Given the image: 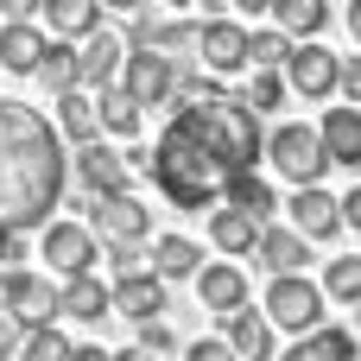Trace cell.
Wrapping results in <instances>:
<instances>
[{
	"label": "cell",
	"instance_id": "cell-1",
	"mask_svg": "<svg viewBox=\"0 0 361 361\" xmlns=\"http://www.w3.org/2000/svg\"><path fill=\"white\" fill-rule=\"evenodd\" d=\"M254 159H267V133L247 95H178L165 133L152 140L146 178L171 209H209L254 171Z\"/></svg>",
	"mask_w": 361,
	"mask_h": 361
},
{
	"label": "cell",
	"instance_id": "cell-2",
	"mask_svg": "<svg viewBox=\"0 0 361 361\" xmlns=\"http://www.w3.org/2000/svg\"><path fill=\"white\" fill-rule=\"evenodd\" d=\"M70 178V152L57 121H44L32 102L0 95V222L19 228H44L57 197Z\"/></svg>",
	"mask_w": 361,
	"mask_h": 361
},
{
	"label": "cell",
	"instance_id": "cell-3",
	"mask_svg": "<svg viewBox=\"0 0 361 361\" xmlns=\"http://www.w3.org/2000/svg\"><path fill=\"white\" fill-rule=\"evenodd\" d=\"M324 305H330V292H324V279H311V273H273V286H267V298H260V311H267L273 330H286V336H305L311 324H324Z\"/></svg>",
	"mask_w": 361,
	"mask_h": 361
},
{
	"label": "cell",
	"instance_id": "cell-4",
	"mask_svg": "<svg viewBox=\"0 0 361 361\" xmlns=\"http://www.w3.org/2000/svg\"><path fill=\"white\" fill-rule=\"evenodd\" d=\"M267 165L286 178V184H317L330 171V152H324V133L311 121H286L267 133Z\"/></svg>",
	"mask_w": 361,
	"mask_h": 361
},
{
	"label": "cell",
	"instance_id": "cell-5",
	"mask_svg": "<svg viewBox=\"0 0 361 361\" xmlns=\"http://www.w3.org/2000/svg\"><path fill=\"white\" fill-rule=\"evenodd\" d=\"M121 82L133 89V102H140V108H165V102H178V89H184V63H178V51H159V44H127Z\"/></svg>",
	"mask_w": 361,
	"mask_h": 361
},
{
	"label": "cell",
	"instance_id": "cell-6",
	"mask_svg": "<svg viewBox=\"0 0 361 361\" xmlns=\"http://www.w3.org/2000/svg\"><path fill=\"white\" fill-rule=\"evenodd\" d=\"M286 82H292V95H305V102H330V95L343 89V57H336L330 44H317V38H292Z\"/></svg>",
	"mask_w": 361,
	"mask_h": 361
},
{
	"label": "cell",
	"instance_id": "cell-7",
	"mask_svg": "<svg viewBox=\"0 0 361 361\" xmlns=\"http://www.w3.org/2000/svg\"><path fill=\"white\" fill-rule=\"evenodd\" d=\"M89 228L102 235V241H146V228H152V209L127 190V184H114V190H89Z\"/></svg>",
	"mask_w": 361,
	"mask_h": 361
},
{
	"label": "cell",
	"instance_id": "cell-8",
	"mask_svg": "<svg viewBox=\"0 0 361 361\" xmlns=\"http://www.w3.org/2000/svg\"><path fill=\"white\" fill-rule=\"evenodd\" d=\"M197 57L216 76H247L254 70V32L241 19H203L197 25Z\"/></svg>",
	"mask_w": 361,
	"mask_h": 361
},
{
	"label": "cell",
	"instance_id": "cell-9",
	"mask_svg": "<svg viewBox=\"0 0 361 361\" xmlns=\"http://www.w3.org/2000/svg\"><path fill=\"white\" fill-rule=\"evenodd\" d=\"M38 260L57 273V279H70V273H89L102 254H95V228L89 222H44L38 228Z\"/></svg>",
	"mask_w": 361,
	"mask_h": 361
},
{
	"label": "cell",
	"instance_id": "cell-10",
	"mask_svg": "<svg viewBox=\"0 0 361 361\" xmlns=\"http://www.w3.org/2000/svg\"><path fill=\"white\" fill-rule=\"evenodd\" d=\"M0 305L32 330V324H51V317H63V305H57V286L44 279V273H0Z\"/></svg>",
	"mask_w": 361,
	"mask_h": 361
},
{
	"label": "cell",
	"instance_id": "cell-11",
	"mask_svg": "<svg viewBox=\"0 0 361 361\" xmlns=\"http://www.w3.org/2000/svg\"><path fill=\"white\" fill-rule=\"evenodd\" d=\"M121 63H127V32L95 25L89 38H76V76H82V89H108V82H121Z\"/></svg>",
	"mask_w": 361,
	"mask_h": 361
},
{
	"label": "cell",
	"instance_id": "cell-12",
	"mask_svg": "<svg viewBox=\"0 0 361 361\" xmlns=\"http://www.w3.org/2000/svg\"><path fill=\"white\" fill-rule=\"evenodd\" d=\"M292 228H305L311 241H330L343 228V197H330L324 184H292V203H286Z\"/></svg>",
	"mask_w": 361,
	"mask_h": 361
},
{
	"label": "cell",
	"instance_id": "cell-13",
	"mask_svg": "<svg viewBox=\"0 0 361 361\" xmlns=\"http://www.w3.org/2000/svg\"><path fill=\"white\" fill-rule=\"evenodd\" d=\"M165 273H146V267H133V273H121L114 279V317H127V324H146V317H159L165 311Z\"/></svg>",
	"mask_w": 361,
	"mask_h": 361
},
{
	"label": "cell",
	"instance_id": "cell-14",
	"mask_svg": "<svg viewBox=\"0 0 361 361\" xmlns=\"http://www.w3.org/2000/svg\"><path fill=\"white\" fill-rule=\"evenodd\" d=\"M70 171L82 178V190H114V184H127L133 165H127V152H114V146L95 133V140H82V146L70 152Z\"/></svg>",
	"mask_w": 361,
	"mask_h": 361
},
{
	"label": "cell",
	"instance_id": "cell-15",
	"mask_svg": "<svg viewBox=\"0 0 361 361\" xmlns=\"http://www.w3.org/2000/svg\"><path fill=\"white\" fill-rule=\"evenodd\" d=\"M57 305H63L70 324H102V317H114V286H102L95 267H89V273H70V279L57 286Z\"/></svg>",
	"mask_w": 361,
	"mask_h": 361
},
{
	"label": "cell",
	"instance_id": "cell-16",
	"mask_svg": "<svg viewBox=\"0 0 361 361\" xmlns=\"http://www.w3.org/2000/svg\"><path fill=\"white\" fill-rule=\"evenodd\" d=\"M197 25H203V19H165V13H146V6H133L127 44H159V51H197Z\"/></svg>",
	"mask_w": 361,
	"mask_h": 361
},
{
	"label": "cell",
	"instance_id": "cell-17",
	"mask_svg": "<svg viewBox=\"0 0 361 361\" xmlns=\"http://www.w3.org/2000/svg\"><path fill=\"white\" fill-rule=\"evenodd\" d=\"M51 108H57L51 121H57V133H63L70 146H82V140H95V133H102L95 89H82V82H76V89H57V95H51Z\"/></svg>",
	"mask_w": 361,
	"mask_h": 361
},
{
	"label": "cell",
	"instance_id": "cell-18",
	"mask_svg": "<svg viewBox=\"0 0 361 361\" xmlns=\"http://www.w3.org/2000/svg\"><path fill=\"white\" fill-rule=\"evenodd\" d=\"M317 133H324L330 165H349V171H361V102H349V108H324Z\"/></svg>",
	"mask_w": 361,
	"mask_h": 361
},
{
	"label": "cell",
	"instance_id": "cell-19",
	"mask_svg": "<svg viewBox=\"0 0 361 361\" xmlns=\"http://www.w3.org/2000/svg\"><path fill=\"white\" fill-rule=\"evenodd\" d=\"M254 254H260V267H267V273H305V260H311V235H305V228H292V222H286V228H279V222H267Z\"/></svg>",
	"mask_w": 361,
	"mask_h": 361
},
{
	"label": "cell",
	"instance_id": "cell-20",
	"mask_svg": "<svg viewBox=\"0 0 361 361\" xmlns=\"http://www.w3.org/2000/svg\"><path fill=\"white\" fill-rule=\"evenodd\" d=\"M197 298H203V311L228 317V311H241V305H247V273H241L235 260H216V267H203V273H197Z\"/></svg>",
	"mask_w": 361,
	"mask_h": 361
},
{
	"label": "cell",
	"instance_id": "cell-21",
	"mask_svg": "<svg viewBox=\"0 0 361 361\" xmlns=\"http://www.w3.org/2000/svg\"><path fill=\"white\" fill-rule=\"evenodd\" d=\"M44 44H51V38H44L32 19H6V25H0V70H13V76H38Z\"/></svg>",
	"mask_w": 361,
	"mask_h": 361
},
{
	"label": "cell",
	"instance_id": "cell-22",
	"mask_svg": "<svg viewBox=\"0 0 361 361\" xmlns=\"http://www.w3.org/2000/svg\"><path fill=\"white\" fill-rule=\"evenodd\" d=\"M260 228H267V222H260L254 209H241L235 197L209 216V241H216L222 254H254V247H260Z\"/></svg>",
	"mask_w": 361,
	"mask_h": 361
},
{
	"label": "cell",
	"instance_id": "cell-23",
	"mask_svg": "<svg viewBox=\"0 0 361 361\" xmlns=\"http://www.w3.org/2000/svg\"><path fill=\"white\" fill-rule=\"evenodd\" d=\"M222 324H228V343H235L241 361H267L273 355V317H267V311H247V305H241V311H228Z\"/></svg>",
	"mask_w": 361,
	"mask_h": 361
},
{
	"label": "cell",
	"instance_id": "cell-24",
	"mask_svg": "<svg viewBox=\"0 0 361 361\" xmlns=\"http://www.w3.org/2000/svg\"><path fill=\"white\" fill-rule=\"evenodd\" d=\"M95 108H102V133H114V140H133L140 133V102H133V89L127 82H108V89H95Z\"/></svg>",
	"mask_w": 361,
	"mask_h": 361
},
{
	"label": "cell",
	"instance_id": "cell-25",
	"mask_svg": "<svg viewBox=\"0 0 361 361\" xmlns=\"http://www.w3.org/2000/svg\"><path fill=\"white\" fill-rule=\"evenodd\" d=\"M102 0H44V25H51V38H89L95 25H102Z\"/></svg>",
	"mask_w": 361,
	"mask_h": 361
},
{
	"label": "cell",
	"instance_id": "cell-26",
	"mask_svg": "<svg viewBox=\"0 0 361 361\" xmlns=\"http://www.w3.org/2000/svg\"><path fill=\"white\" fill-rule=\"evenodd\" d=\"M146 260H152V273H165V279H197V273H203V247L184 241V235H159Z\"/></svg>",
	"mask_w": 361,
	"mask_h": 361
},
{
	"label": "cell",
	"instance_id": "cell-27",
	"mask_svg": "<svg viewBox=\"0 0 361 361\" xmlns=\"http://www.w3.org/2000/svg\"><path fill=\"white\" fill-rule=\"evenodd\" d=\"M273 25H286L292 38H317L330 25V0H273Z\"/></svg>",
	"mask_w": 361,
	"mask_h": 361
},
{
	"label": "cell",
	"instance_id": "cell-28",
	"mask_svg": "<svg viewBox=\"0 0 361 361\" xmlns=\"http://www.w3.org/2000/svg\"><path fill=\"white\" fill-rule=\"evenodd\" d=\"M324 355H355V336L330 330V324H311L305 336H292V361H324Z\"/></svg>",
	"mask_w": 361,
	"mask_h": 361
},
{
	"label": "cell",
	"instance_id": "cell-29",
	"mask_svg": "<svg viewBox=\"0 0 361 361\" xmlns=\"http://www.w3.org/2000/svg\"><path fill=\"white\" fill-rule=\"evenodd\" d=\"M38 82L57 95V89H76L82 76H76V38H51L44 44V63H38Z\"/></svg>",
	"mask_w": 361,
	"mask_h": 361
},
{
	"label": "cell",
	"instance_id": "cell-30",
	"mask_svg": "<svg viewBox=\"0 0 361 361\" xmlns=\"http://www.w3.org/2000/svg\"><path fill=\"white\" fill-rule=\"evenodd\" d=\"M241 95H247V108H254V114H267V108H279V102L292 95V82H286V70H273V63H254Z\"/></svg>",
	"mask_w": 361,
	"mask_h": 361
},
{
	"label": "cell",
	"instance_id": "cell-31",
	"mask_svg": "<svg viewBox=\"0 0 361 361\" xmlns=\"http://www.w3.org/2000/svg\"><path fill=\"white\" fill-rule=\"evenodd\" d=\"M324 292H330L336 305H361V254H336V260L324 267Z\"/></svg>",
	"mask_w": 361,
	"mask_h": 361
},
{
	"label": "cell",
	"instance_id": "cell-32",
	"mask_svg": "<svg viewBox=\"0 0 361 361\" xmlns=\"http://www.w3.org/2000/svg\"><path fill=\"white\" fill-rule=\"evenodd\" d=\"M70 349H76V343L57 330V317H51V324H32V330H25V343H19V355H25V361H63Z\"/></svg>",
	"mask_w": 361,
	"mask_h": 361
},
{
	"label": "cell",
	"instance_id": "cell-33",
	"mask_svg": "<svg viewBox=\"0 0 361 361\" xmlns=\"http://www.w3.org/2000/svg\"><path fill=\"white\" fill-rule=\"evenodd\" d=\"M228 197H235L241 209H254L260 222H273V216H279V197H273V184H267V178H254V171H247V178H235V190H228Z\"/></svg>",
	"mask_w": 361,
	"mask_h": 361
},
{
	"label": "cell",
	"instance_id": "cell-34",
	"mask_svg": "<svg viewBox=\"0 0 361 361\" xmlns=\"http://www.w3.org/2000/svg\"><path fill=\"white\" fill-rule=\"evenodd\" d=\"M286 57H292V32H286V25H267V32H254V63H273V70H286Z\"/></svg>",
	"mask_w": 361,
	"mask_h": 361
},
{
	"label": "cell",
	"instance_id": "cell-35",
	"mask_svg": "<svg viewBox=\"0 0 361 361\" xmlns=\"http://www.w3.org/2000/svg\"><path fill=\"white\" fill-rule=\"evenodd\" d=\"M133 330H140V336H133V349H140V355H178V349H184L159 317H146V324H133Z\"/></svg>",
	"mask_w": 361,
	"mask_h": 361
},
{
	"label": "cell",
	"instance_id": "cell-36",
	"mask_svg": "<svg viewBox=\"0 0 361 361\" xmlns=\"http://www.w3.org/2000/svg\"><path fill=\"white\" fill-rule=\"evenodd\" d=\"M19 343H25V324L0 305V355H19Z\"/></svg>",
	"mask_w": 361,
	"mask_h": 361
},
{
	"label": "cell",
	"instance_id": "cell-37",
	"mask_svg": "<svg viewBox=\"0 0 361 361\" xmlns=\"http://www.w3.org/2000/svg\"><path fill=\"white\" fill-rule=\"evenodd\" d=\"M184 355H190V361H228V355H235V343H228V336H222V343L209 336V343H190Z\"/></svg>",
	"mask_w": 361,
	"mask_h": 361
},
{
	"label": "cell",
	"instance_id": "cell-38",
	"mask_svg": "<svg viewBox=\"0 0 361 361\" xmlns=\"http://www.w3.org/2000/svg\"><path fill=\"white\" fill-rule=\"evenodd\" d=\"M343 102H361V57H343Z\"/></svg>",
	"mask_w": 361,
	"mask_h": 361
},
{
	"label": "cell",
	"instance_id": "cell-39",
	"mask_svg": "<svg viewBox=\"0 0 361 361\" xmlns=\"http://www.w3.org/2000/svg\"><path fill=\"white\" fill-rule=\"evenodd\" d=\"M343 228L361 235V184H349V197H343Z\"/></svg>",
	"mask_w": 361,
	"mask_h": 361
},
{
	"label": "cell",
	"instance_id": "cell-40",
	"mask_svg": "<svg viewBox=\"0 0 361 361\" xmlns=\"http://www.w3.org/2000/svg\"><path fill=\"white\" fill-rule=\"evenodd\" d=\"M44 13V0H0V19H32Z\"/></svg>",
	"mask_w": 361,
	"mask_h": 361
},
{
	"label": "cell",
	"instance_id": "cell-41",
	"mask_svg": "<svg viewBox=\"0 0 361 361\" xmlns=\"http://www.w3.org/2000/svg\"><path fill=\"white\" fill-rule=\"evenodd\" d=\"M343 25H349V38L361 44V0H349V13H343Z\"/></svg>",
	"mask_w": 361,
	"mask_h": 361
},
{
	"label": "cell",
	"instance_id": "cell-42",
	"mask_svg": "<svg viewBox=\"0 0 361 361\" xmlns=\"http://www.w3.org/2000/svg\"><path fill=\"white\" fill-rule=\"evenodd\" d=\"M228 6H247V13H273V0H228Z\"/></svg>",
	"mask_w": 361,
	"mask_h": 361
},
{
	"label": "cell",
	"instance_id": "cell-43",
	"mask_svg": "<svg viewBox=\"0 0 361 361\" xmlns=\"http://www.w3.org/2000/svg\"><path fill=\"white\" fill-rule=\"evenodd\" d=\"M108 13H133V6H146V0H102Z\"/></svg>",
	"mask_w": 361,
	"mask_h": 361
},
{
	"label": "cell",
	"instance_id": "cell-44",
	"mask_svg": "<svg viewBox=\"0 0 361 361\" xmlns=\"http://www.w3.org/2000/svg\"><path fill=\"white\" fill-rule=\"evenodd\" d=\"M0 260H13V228L0 222Z\"/></svg>",
	"mask_w": 361,
	"mask_h": 361
},
{
	"label": "cell",
	"instance_id": "cell-45",
	"mask_svg": "<svg viewBox=\"0 0 361 361\" xmlns=\"http://www.w3.org/2000/svg\"><path fill=\"white\" fill-rule=\"evenodd\" d=\"M159 6H190V0H159Z\"/></svg>",
	"mask_w": 361,
	"mask_h": 361
}]
</instances>
